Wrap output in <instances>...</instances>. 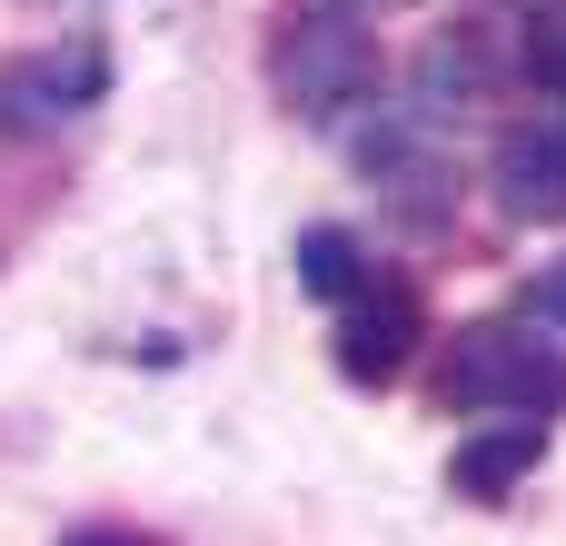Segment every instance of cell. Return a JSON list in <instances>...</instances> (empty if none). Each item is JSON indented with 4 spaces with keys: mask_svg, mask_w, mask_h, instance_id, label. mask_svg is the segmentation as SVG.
<instances>
[{
    "mask_svg": "<svg viewBox=\"0 0 566 546\" xmlns=\"http://www.w3.org/2000/svg\"><path fill=\"white\" fill-rule=\"evenodd\" d=\"M478 90H488V60H478V40H468V30H458V40H438V50L418 60V109H428V119H448V109H458V99H478Z\"/></svg>",
    "mask_w": 566,
    "mask_h": 546,
    "instance_id": "obj_8",
    "label": "cell"
},
{
    "mask_svg": "<svg viewBox=\"0 0 566 546\" xmlns=\"http://www.w3.org/2000/svg\"><path fill=\"white\" fill-rule=\"evenodd\" d=\"M298 288H308V298H328V308H348V298L368 288V279H358V239H348V229H328V219H318V229H298Z\"/></svg>",
    "mask_w": 566,
    "mask_h": 546,
    "instance_id": "obj_7",
    "label": "cell"
},
{
    "mask_svg": "<svg viewBox=\"0 0 566 546\" xmlns=\"http://www.w3.org/2000/svg\"><path fill=\"white\" fill-rule=\"evenodd\" d=\"M99 80H109V70H99L90 50H80L70 70H60V60H20V70H0V129H60L80 99H99Z\"/></svg>",
    "mask_w": 566,
    "mask_h": 546,
    "instance_id": "obj_5",
    "label": "cell"
},
{
    "mask_svg": "<svg viewBox=\"0 0 566 546\" xmlns=\"http://www.w3.org/2000/svg\"><path fill=\"white\" fill-rule=\"evenodd\" d=\"M527 308H537V328H557V338H566V259L537 279V298H527Z\"/></svg>",
    "mask_w": 566,
    "mask_h": 546,
    "instance_id": "obj_10",
    "label": "cell"
},
{
    "mask_svg": "<svg viewBox=\"0 0 566 546\" xmlns=\"http://www.w3.org/2000/svg\"><path fill=\"white\" fill-rule=\"evenodd\" d=\"M438 398H448V408H497V418H557L566 408V348H547V338L517 328V318H478V328L448 348Z\"/></svg>",
    "mask_w": 566,
    "mask_h": 546,
    "instance_id": "obj_1",
    "label": "cell"
},
{
    "mask_svg": "<svg viewBox=\"0 0 566 546\" xmlns=\"http://www.w3.org/2000/svg\"><path fill=\"white\" fill-rule=\"evenodd\" d=\"M279 99L298 109V119H348L368 90H378V50H368V30L358 20H338V10H308V20H289L279 30Z\"/></svg>",
    "mask_w": 566,
    "mask_h": 546,
    "instance_id": "obj_2",
    "label": "cell"
},
{
    "mask_svg": "<svg viewBox=\"0 0 566 546\" xmlns=\"http://www.w3.org/2000/svg\"><path fill=\"white\" fill-rule=\"evenodd\" d=\"M488 189H497V209H507V219L557 229V219H566V109H537V119H517V129L497 139Z\"/></svg>",
    "mask_w": 566,
    "mask_h": 546,
    "instance_id": "obj_3",
    "label": "cell"
},
{
    "mask_svg": "<svg viewBox=\"0 0 566 546\" xmlns=\"http://www.w3.org/2000/svg\"><path fill=\"white\" fill-rule=\"evenodd\" d=\"M70 546H139V537H70Z\"/></svg>",
    "mask_w": 566,
    "mask_h": 546,
    "instance_id": "obj_11",
    "label": "cell"
},
{
    "mask_svg": "<svg viewBox=\"0 0 566 546\" xmlns=\"http://www.w3.org/2000/svg\"><path fill=\"white\" fill-rule=\"evenodd\" d=\"M537 448H547V428H537V418H507V428H488V438L458 448V487H468V497H507V487L537 468Z\"/></svg>",
    "mask_w": 566,
    "mask_h": 546,
    "instance_id": "obj_6",
    "label": "cell"
},
{
    "mask_svg": "<svg viewBox=\"0 0 566 546\" xmlns=\"http://www.w3.org/2000/svg\"><path fill=\"white\" fill-rule=\"evenodd\" d=\"M517 60H527V80H537L547 99H566V0H557V10H537V20H527V40H517Z\"/></svg>",
    "mask_w": 566,
    "mask_h": 546,
    "instance_id": "obj_9",
    "label": "cell"
},
{
    "mask_svg": "<svg viewBox=\"0 0 566 546\" xmlns=\"http://www.w3.org/2000/svg\"><path fill=\"white\" fill-rule=\"evenodd\" d=\"M418 338H428V318H418V288H398V279H378V288H358V298L338 308V368H348L358 388L398 378V368L418 358Z\"/></svg>",
    "mask_w": 566,
    "mask_h": 546,
    "instance_id": "obj_4",
    "label": "cell"
}]
</instances>
